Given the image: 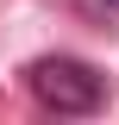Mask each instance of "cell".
Wrapping results in <instances>:
<instances>
[{
    "instance_id": "obj_1",
    "label": "cell",
    "mask_w": 119,
    "mask_h": 125,
    "mask_svg": "<svg viewBox=\"0 0 119 125\" xmlns=\"http://www.w3.org/2000/svg\"><path fill=\"white\" fill-rule=\"evenodd\" d=\"M25 94L38 100L44 113H57V119H88V113L107 106V75L94 69L88 56H63V50H50V56H31L25 62Z\"/></svg>"
},
{
    "instance_id": "obj_2",
    "label": "cell",
    "mask_w": 119,
    "mask_h": 125,
    "mask_svg": "<svg viewBox=\"0 0 119 125\" xmlns=\"http://www.w3.org/2000/svg\"><path fill=\"white\" fill-rule=\"evenodd\" d=\"M100 6H107V13H119V0H100Z\"/></svg>"
}]
</instances>
